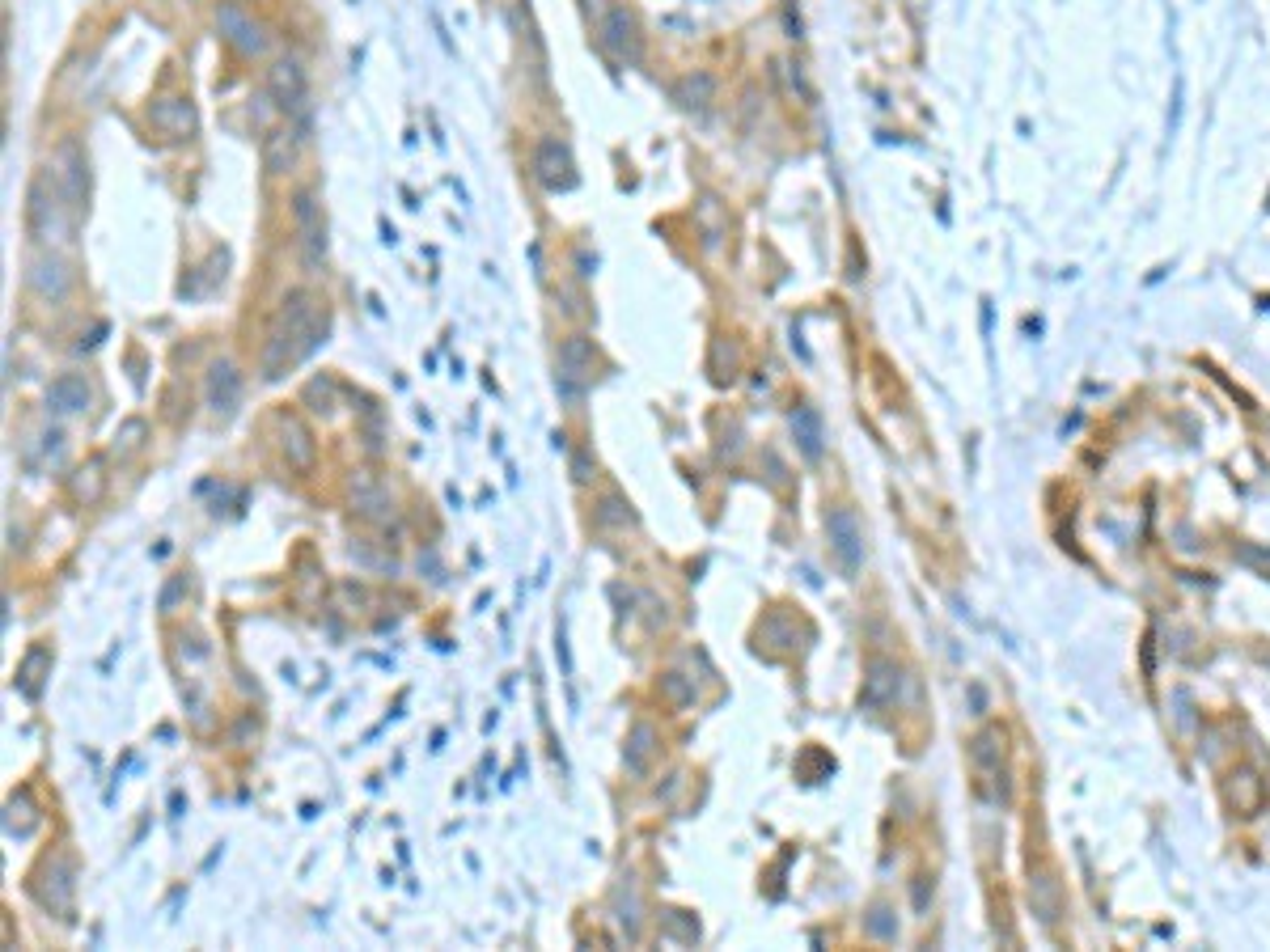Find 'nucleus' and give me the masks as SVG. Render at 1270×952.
Returning a JSON list of instances; mask_svg holds the SVG:
<instances>
[{
	"label": "nucleus",
	"mask_w": 1270,
	"mask_h": 952,
	"mask_svg": "<svg viewBox=\"0 0 1270 952\" xmlns=\"http://www.w3.org/2000/svg\"><path fill=\"white\" fill-rule=\"evenodd\" d=\"M183 588H187V576H174V580H170V584L161 588V610H174V606H179Z\"/></svg>",
	"instance_id": "7c9ffc66"
},
{
	"label": "nucleus",
	"mask_w": 1270,
	"mask_h": 952,
	"mask_svg": "<svg viewBox=\"0 0 1270 952\" xmlns=\"http://www.w3.org/2000/svg\"><path fill=\"white\" fill-rule=\"evenodd\" d=\"M279 449H285L289 466L293 470H313V457H318V445H313V432L305 428L301 415H285L279 419Z\"/></svg>",
	"instance_id": "4468645a"
},
{
	"label": "nucleus",
	"mask_w": 1270,
	"mask_h": 952,
	"mask_svg": "<svg viewBox=\"0 0 1270 952\" xmlns=\"http://www.w3.org/2000/svg\"><path fill=\"white\" fill-rule=\"evenodd\" d=\"M30 893L39 898L51 914H60V919H73V898H77V868H73V860L51 855L39 872H34Z\"/></svg>",
	"instance_id": "20e7f679"
},
{
	"label": "nucleus",
	"mask_w": 1270,
	"mask_h": 952,
	"mask_svg": "<svg viewBox=\"0 0 1270 952\" xmlns=\"http://www.w3.org/2000/svg\"><path fill=\"white\" fill-rule=\"evenodd\" d=\"M593 521L602 529H627V525H635V512H631V504L623 496H606L602 504L593 508Z\"/></svg>",
	"instance_id": "b1692460"
},
{
	"label": "nucleus",
	"mask_w": 1270,
	"mask_h": 952,
	"mask_svg": "<svg viewBox=\"0 0 1270 952\" xmlns=\"http://www.w3.org/2000/svg\"><path fill=\"white\" fill-rule=\"evenodd\" d=\"M593 479H597V462H593L589 453H572V483L585 487V483H593Z\"/></svg>",
	"instance_id": "c756f323"
},
{
	"label": "nucleus",
	"mask_w": 1270,
	"mask_h": 952,
	"mask_svg": "<svg viewBox=\"0 0 1270 952\" xmlns=\"http://www.w3.org/2000/svg\"><path fill=\"white\" fill-rule=\"evenodd\" d=\"M293 221H297L301 267L309 275H318V271H323V263H327V221H323V203H318L313 191H297L293 195Z\"/></svg>",
	"instance_id": "7ed1b4c3"
},
{
	"label": "nucleus",
	"mask_w": 1270,
	"mask_h": 952,
	"mask_svg": "<svg viewBox=\"0 0 1270 952\" xmlns=\"http://www.w3.org/2000/svg\"><path fill=\"white\" fill-rule=\"evenodd\" d=\"M149 123H153L161 136H170V140H191L195 127H199V115H195L191 98L170 93V98H157V102L149 106Z\"/></svg>",
	"instance_id": "f8f14e48"
},
{
	"label": "nucleus",
	"mask_w": 1270,
	"mask_h": 952,
	"mask_svg": "<svg viewBox=\"0 0 1270 952\" xmlns=\"http://www.w3.org/2000/svg\"><path fill=\"white\" fill-rule=\"evenodd\" d=\"M674 102L682 106V111H708V106L716 102V77L712 73H686L678 85H674Z\"/></svg>",
	"instance_id": "6ab92c4d"
},
{
	"label": "nucleus",
	"mask_w": 1270,
	"mask_h": 952,
	"mask_svg": "<svg viewBox=\"0 0 1270 952\" xmlns=\"http://www.w3.org/2000/svg\"><path fill=\"white\" fill-rule=\"evenodd\" d=\"M898 686H902L898 664H890V660H872V664H868V678H864V702H868V708H881V702H894V698H898Z\"/></svg>",
	"instance_id": "a211bd4d"
},
{
	"label": "nucleus",
	"mask_w": 1270,
	"mask_h": 952,
	"mask_svg": "<svg viewBox=\"0 0 1270 952\" xmlns=\"http://www.w3.org/2000/svg\"><path fill=\"white\" fill-rule=\"evenodd\" d=\"M792 432H796V445L809 462H818L822 457V415L814 407H796L792 411Z\"/></svg>",
	"instance_id": "aec40b11"
},
{
	"label": "nucleus",
	"mask_w": 1270,
	"mask_h": 952,
	"mask_svg": "<svg viewBox=\"0 0 1270 952\" xmlns=\"http://www.w3.org/2000/svg\"><path fill=\"white\" fill-rule=\"evenodd\" d=\"M297 145H301V131H285L275 127L263 136V169L271 179H285V174L297 165Z\"/></svg>",
	"instance_id": "dca6fc26"
},
{
	"label": "nucleus",
	"mask_w": 1270,
	"mask_h": 952,
	"mask_svg": "<svg viewBox=\"0 0 1270 952\" xmlns=\"http://www.w3.org/2000/svg\"><path fill=\"white\" fill-rule=\"evenodd\" d=\"M64 191L51 187L47 179H34L30 199H26V225L39 241H64L68 237V221H64Z\"/></svg>",
	"instance_id": "39448f33"
},
{
	"label": "nucleus",
	"mask_w": 1270,
	"mask_h": 952,
	"mask_svg": "<svg viewBox=\"0 0 1270 952\" xmlns=\"http://www.w3.org/2000/svg\"><path fill=\"white\" fill-rule=\"evenodd\" d=\"M217 30H221V39L237 51V55H246V60H259L263 51H267V34H263V26L246 13L241 5H233V0H221L217 5Z\"/></svg>",
	"instance_id": "0eeeda50"
},
{
	"label": "nucleus",
	"mask_w": 1270,
	"mask_h": 952,
	"mask_svg": "<svg viewBox=\"0 0 1270 952\" xmlns=\"http://www.w3.org/2000/svg\"><path fill=\"white\" fill-rule=\"evenodd\" d=\"M26 284L43 301H64L68 293H73V271H68V263L60 255H34L26 263Z\"/></svg>",
	"instance_id": "1a4fd4ad"
},
{
	"label": "nucleus",
	"mask_w": 1270,
	"mask_h": 952,
	"mask_svg": "<svg viewBox=\"0 0 1270 952\" xmlns=\"http://www.w3.org/2000/svg\"><path fill=\"white\" fill-rule=\"evenodd\" d=\"M529 174H534V183L543 191H551V195L576 187V161H572V153H568L563 140H538L534 157H529Z\"/></svg>",
	"instance_id": "423d86ee"
},
{
	"label": "nucleus",
	"mask_w": 1270,
	"mask_h": 952,
	"mask_svg": "<svg viewBox=\"0 0 1270 952\" xmlns=\"http://www.w3.org/2000/svg\"><path fill=\"white\" fill-rule=\"evenodd\" d=\"M43 678H51V648L47 644H34L17 669H13V686L26 694V698H39L43 694Z\"/></svg>",
	"instance_id": "f3484780"
},
{
	"label": "nucleus",
	"mask_w": 1270,
	"mask_h": 952,
	"mask_svg": "<svg viewBox=\"0 0 1270 952\" xmlns=\"http://www.w3.org/2000/svg\"><path fill=\"white\" fill-rule=\"evenodd\" d=\"M39 804L30 800V792H17V796H9V804H5V830H9V838H30L34 830H39Z\"/></svg>",
	"instance_id": "412c9836"
},
{
	"label": "nucleus",
	"mask_w": 1270,
	"mask_h": 952,
	"mask_svg": "<svg viewBox=\"0 0 1270 952\" xmlns=\"http://www.w3.org/2000/svg\"><path fill=\"white\" fill-rule=\"evenodd\" d=\"M267 93L275 98V106L285 111L289 119H297L301 127V140H305V123H309V81H305V68L293 60V55H285V60H275L271 68H267Z\"/></svg>",
	"instance_id": "f03ea898"
},
{
	"label": "nucleus",
	"mask_w": 1270,
	"mask_h": 952,
	"mask_svg": "<svg viewBox=\"0 0 1270 952\" xmlns=\"http://www.w3.org/2000/svg\"><path fill=\"white\" fill-rule=\"evenodd\" d=\"M318 343H327V313H318L313 293L293 289L285 297V305H279L271 335L263 343V377L267 381L285 377L289 365H297V360L309 356V351H318Z\"/></svg>",
	"instance_id": "f257e3e1"
},
{
	"label": "nucleus",
	"mask_w": 1270,
	"mask_h": 952,
	"mask_svg": "<svg viewBox=\"0 0 1270 952\" xmlns=\"http://www.w3.org/2000/svg\"><path fill=\"white\" fill-rule=\"evenodd\" d=\"M826 529H830V546H834V555L843 559V568L856 572L860 563H864V534H860L856 512L834 508V512L826 517Z\"/></svg>",
	"instance_id": "ddd939ff"
},
{
	"label": "nucleus",
	"mask_w": 1270,
	"mask_h": 952,
	"mask_svg": "<svg viewBox=\"0 0 1270 952\" xmlns=\"http://www.w3.org/2000/svg\"><path fill=\"white\" fill-rule=\"evenodd\" d=\"M585 385H589V377H581V373H568V369H559V373H555V390H559V398L568 403V407H581V398H585Z\"/></svg>",
	"instance_id": "bb28decb"
},
{
	"label": "nucleus",
	"mask_w": 1270,
	"mask_h": 952,
	"mask_svg": "<svg viewBox=\"0 0 1270 952\" xmlns=\"http://www.w3.org/2000/svg\"><path fill=\"white\" fill-rule=\"evenodd\" d=\"M102 462H89V466H81L77 470V479H73V496L77 500H85V504H94L98 496H102Z\"/></svg>",
	"instance_id": "a878e982"
},
{
	"label": "nucleus",
	"mask_w": 1270,
	"mask_h": 952,
	"mask_svg": "<svg viewBox=\"0 0 1270 952\" xmlns=\"http://www.w3.org/2000/svg\"><path fill=\"white\" fill-rule=\"evenodd\" d=\"M686 910H665V931L674 936V940H682V944H695L699 940V923L695 919H682Z\"/></svg>",
	"instance_id": "c85d7f7f"
},
{
	"label": "nucleus",
	"mask_w": 1270,
	"mask_h": 952,
	"mask_svg": "<svg viewBox=\"0 0 1270 952\" xmlns=\"http://www.w3.org/2000/svg\"><path fill=\"white\" fill-rule=\"evenodd\" d=\"M145 436H149V423L145 419H123L119 423V432H115V453L119 457H132V453H140V445H145Z\"/></svg>",
	"instance_id": "393cba45"
},
{
	"label": "nucleus",
	"mask_w": 1270,
	"mask_h": 952,
	"mask_svg": "<svg viewBox=\"0 0 1270 952\" xmlns=\"http://www.w3.org/2000/svg\"><path fill=\"white\" fill-rule=\"evenodd\" d=\"M593 360H597L593 339H585V335H568V339L559 343V369L589 377V373H593Z\"/></svg>",
	"instance_id": "5701e85b"
},
{
	"label": "nucleus",
	"mask_w": 1270,
	"mask_h": 952,
	"mask_svg": "<svg viewBox=\"0 0 1270 952\" xmlns=\"http://www.w3.org/2000/svg\"><path fill=\"white\" fill-rule=\"evenodd\" d=\"M203 398H208V411L229 419L241 403V373L233 360H212L208 365V381H203Z\"/></svg>",
	"instance_id": "9d476101"
},
{
	"label": "nucleus",
	"mask_w": 1270,
	"mask_h": 952,
	"mask_svg": "<svg viewBox=\"0 0 1270 952\" xmlns=\"http://www.w3.org/2000/svg\"><path fill=\"white\" fill-rule=\"evenodd\" d=\"M55 169H60V191L68 199V207H85V195H89V165H85V153L77 140H64L55 149Z\"/></svg>",
	"instance_id": "9b49d317"
},
{
	"label": "nucleus",
	"mask_w": 1270,
	"mask_h": 952,
	"mask_svg": "<svg viewBox=\"0 0 1270 952\" xmlns=\"http://www.w3.org/2000/svg\"><path fill=\"white\" fill-rule=\"evenodd\" d=\"M602 47L623 60V64H640L644 60V34H640V22L627 5H614L602 13Z\"/></svg>",
	"instance_id": "6e6552de"
},
{
	"label": "nucleus",
	"mask_w": 1270,
	"mask_h": 952,
	"mask_svg": "<svg viewBox=\"0 0 1270 952\" xmlns=\"http://www.w3.org/2000/svg\"><path fill=\"white\" fill-rule=\"evenodd\" d=\"M652 750H657V728H652V724H635V728H631V736H627V750H623L627 770L644 774V770H648Z\"/></svg>",
	"instance_id": "4be33fe9"
},
{
	"label": "nucleus",
	"mask_w": 1270,
	"mask_h": 952,
	"mask_svg": "<svg viewBox=\"0 0 1270 952\" xmlns=\"http://www.w3.org/2000/svg\"><path fill=\"white\" fill-rule=\"evenodd\" d=\"M305 403L313 415H331L335 411V385L331 381H309L305 385Z\"/></svg>",
	"instance_id": "cd10ccee"
},
{
	"label": "nucleus",
	"mask_w": 1270,
	"mask_h": 952,
	"mask_svg": "<svg viewBox=\"0 0 1270 952\" xmlns=\"http://www.w3.org/2000/svg\"><path fill=\"white\" fill-rule=\"evenodd\" d=\"M47 411H55V415H81V411H89V385H85V377H77V373H64V377H55L51 385H47Z\"/></svg>",
	"instance_id": "2eb2a0df"
}]
</instances>
